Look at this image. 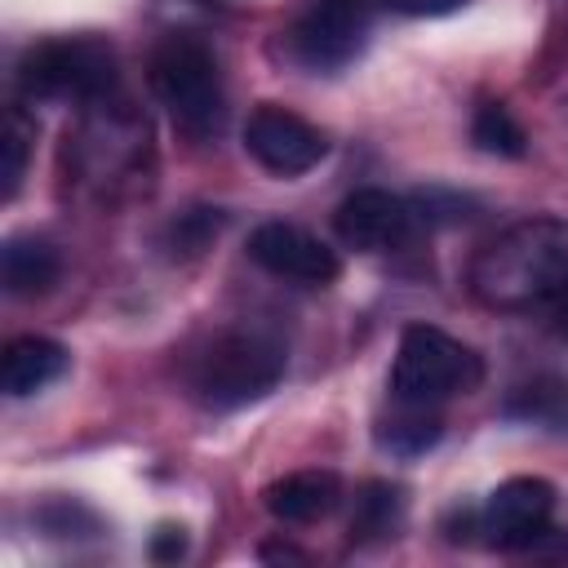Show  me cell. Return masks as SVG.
Here are the masks:
<instances>
[{
	"label": "cell",
	"mask_w": 568,
	"mask_h": 568,
	"mask_svg": "<svg viewBox=\"0 0 568 568\" xmlns=\"http://www.w3.org/2000/svg\"><path fill=\"white\" fill-rule=\"evenodd\" d=\"M151 89L169 111L173 129L186 138H209L222 129L226 98L213 49L200 36H169L151 53Z\"/></svg>",
	"instance_id": "3"
},
{
	"label": "cell",
	"mask_w": 568,
	"mask_h": 568,
	"mask_svg": "<svg viewBox=\"0 0 568 568\" xmlns=\"http://www.w3.org/2000/svg\"><path fill=\"white\" fill-rule=\"evenodd\" d=\"M58 253L36 240V235H13L0 253V280H4V293L9 297H40L58 284Z\"/></svg>",
	"instance_id": "13"
},
{
	"label": "cell",
	"mask_w": 568,
	"mask_h": 568,
	"mask_svg": "<svg viewBox=\"0 0 568 568\" xmlns=\"http://www.w3.org/2000/svg\"><path fill=\"white\" fill-rule=\"evenodd\" d=\"M248 257L275 280H293V284H333L342 271L337 253L320 235L293 222H262L248 235Z\"/></svg>",
	"instance_id": "10"
},
{
	"label": "cell",
	"mask_w": 568,
	"mask_h": 568,
	"mask_svg": "<svg viewBox=\"0 0 568 568\" xmlns=\"http://www.w3.org/2000/svg\"><path fill=\"white\" fill-rule=\"evenodd\" d=\"M333 226H337L342 244H351L359 253H395L413 240L417 213H413V200L390 195L382 186H364L337 204Z\"/></svg>",
	"instance_id": "9"
},
{
	"label": "cell",
	"mask_w": 568,
	"mask_h": 568,
	"mask_svg": "<svg viewBox=\"0 0 568 568\" xmlns=\"http://www.w3.org/2000/svg\"><path fill=\"white\" fill-rule=\"evenodd\" d=\"M288 368L284 342L262 328L217 333L191 364V395L204 408H244L280 386Z\"/></svg>",
	"instance_id": "2"
},
{
	"label": "cell",
	"mask_w": 568,
	"mask_h": 568,
	"mask_svg": "<svg viewBox=\"0 0 568 568\" xmlns=\"http://www.w3.org/2000/svg\"><path fill=\"white\" fill-rule=\"evenodd\" d=\"M18 80L36 102H89L111 89L115 53L102 40H49L22 58Z\"/></svg>",
	"instance_id": "5"
},
{
	"label": "cell",
	"mask_w": 568,
	"mask_h": 568,
	"mask_svg": "<svg viewBox=\"0 0 568 568\" xmlns=\"http://www.w3.org/2000/svg\"><path fill=\"white\" fill-rule=\"evenodd\" d=\"M71 355L62 342L53 337H18L4 346V364H0V386L9 399H27L36 390H44L49 382H58L67 373Z\"/></svg>",
	"instance_id": "12"
},
{
	"label": "cell",
	"mask_w": 568,
	"mask_h": 568,
	"mask_svg": "<svg viewBox=\"0 0 568 568\" xmlns=\"http://www.w3.org/2000/svg\"><path fill=\"white\" fill-rule=\"evenodd\" d=\"M27 142H31V124L22 120V111H9L4 120V133H0V178H4V200L18 195V182H22V169H27Z\"/></svg>",
	"instance_id": "19"
},
{
	"label": "cell",
	"mask_w": 568,
	"mask_h": 568,
	"mask_svg": "<svg viewBox=\"0 0 568 568\" xmlns=\"http://www.w3.org/2000/svg\"><path fill=\"white\" fill-rule=\"evenodd\" d=\"M555 333H559V337L568 342V293H564V297L555 302Z\"/></svg>",
	"instance_id": "23"
},
{
	"label": "cell",
	"mask_w": 568,
	"mask_h": 568,
	"mask_svg": "<svg viewBox=\"0 0 568 568\" xmlns=\"http://www.w3.org/2000/svg\"><path fill=\"white\" fill-rule=\"evenodd\" d=\"M466 209H470L466 195H453V191H439V186L413 195V213H417V222H430V226H435V222H462Z\"/></svg>",
	"instance_id": "20"
},
{
	"label": "cell",
	"mask_w": 568,
	"mask_h": 568,
	"mask_svg": "<svg viewBox=\"0 0 568 568\" xmlns=\"http://www.w3.org/2000/svg\"><path fill=\"white\" fill-rule=\"evenodd\" d=\"M222 222H226L222 209H186V213H178V217L169 222L164 248H169L173 257H195V253H204V248L213 244V235L222 231Z\"/></svg>",
	"instance_id": "18"
},
{
	"label": "cell",
	"mask_w": 568,
	"mask_h": 568,
	"mask_svg": "<svg viewBox=\"0 0 568 568\" xmlns=\"http://www.w3.org/2000/svg\"><path fill=\"white\" fill-rule=\"evenodd\" d=\"M186 550V537H182V528H173V524H164L155 537H151V555L155 559H178Z\"/></svg>",
	"instance_id": "22"
},
{
	"label": "cell",
	"mask_w": 568,
	"mask_h": 568,
	"mask_svg": "<svg viewBox=\"0 0 568 568\" xmlns=\"http://www.w3.org/2000/svg\"><path fill=\"white\" fill-rule=\"evenodd\" d=\"M466 284L488 311H541L568 293V222L524 217L497 231L470 262Z\"/></svg>",
	"instance_id": "1"
},
{
	"label": "cell",
	"mask_w": 568,
	"mask_h": 568,
	"mask_svg": "<svg viewBox=\"0 0 568 568\" xmlns=\"http://www.w3.org/2000/svg\"><path fill=\"white\" fill-rule=\"evenodd\" d=\"M404 519V493L386 479H368L355 493V510H351V541H386L395 537Z\"/></svg>",
	"instance_id": "15"
},
{
	"label": "cell",
	"mask_w": 568,
	"mask_h": 568,
	"mask_svg": "<svg viewBox=\"0 0 568 568\" xmlns=\"http://www.w3.org/2000/svg\"><path fill=\"white\" fill-rule=\"evenodd\" d=\"M377 0H315L293 27V58L311 71H342L359 58Z\"/></svg>",
	"instance_id": "6"
},
{
	"label": "cell",
	"mask_w": 568,
	"mask_h": 568,
	"mask_svg": "<svg viewBox=\"0 0 568 568\" xmlns=\"http://www.w3.org/2000/svg\"><path fill=\"white\" fill-rule=\"evenodd\" d=\"M555 515V488L537 475H515L493 488V497L479 510V532L497 550H532L550 532Z\"/></svg>",
	"instance_id": "7"
},
{
	"label": "cell",
	"mask_w": 568,
	"mask_h": 568,
	"mask_svg": "<svg viewBox=\"0 0 568 568\" xmlns=\"http://www.w3.org/2000/svg\"><path fill=\"white\" fill-rule=\"evenodd\" d=\"M342 501V479L333 470H293L275 484H266L262 506L280 519V524H315L324 515H333Z\"/></svg>",
	"instance_id": "11"
},
{
	"label": "cell",
	"mask_w": 568,
	"mask_h": 568,
	"mask_svg": "<svg viewBox=\"0 0 568 568\" xmlns=\"http://www.w3.org/2000/svg\"><path fill=\"white\" fill-rule=\"evenodd\" d=\"M470 138H475L479 151L506 155V160H519L528 151V138H524V129H519V120L510 115L506 102H484L470 120Z\"/></svg>",
	"instance_id": "17"
},
{
	"label": "cell",
	"mask_w": 568,
	"mask_h": 568,
	"mask_svg": "<svg viewBox=\"0 0 568 568\" xmlns=\"http://www.w3.org/2000/svg\"><path fill=\"white\" fill-rule=\"evenodd\" d=\"M484 382V359L430 324H408L390 364V395L395 404L435 408L453 395H470Z\"/></svg>",
	"instance_id": "4"
},
{
	"label": "cell",
	"mask_w": 568,
	"mask_h": 568,
	"mask_svg": "<svg viewBox=\"0 0 568 568\" xmlns=\"http://www.w3.org/2000/svg\"><path fill=\"white\" fill-rule=\"evenodd\" d=\"M377 4L390 13H404V18H439V13L462 9L466 0H377Z\"/></svg>",
	"instance_id": "21"
},
{
	"label": "cell",
	"mask_w": 568,
	"mask_h": 568,
	"mask_svg": "<svg viewBox=\"0 0 568 568\" xmlns=\"http://www.w3.org/2000/svg\"><path fill=\"white\" fill-rule=\"evenodd\" d=\"M244 151L266 169V173H280V178H297L306 169H315L324 155H328V142L315 124H306L297 111H284L275 102L257 106L244 124Z\"/></svg>",
	"instance_id": "8"
},
{
	"label": "cell",
	"mask_w": 568,
	"mask_h": 568,
	"mask_svg": "<svg viewBox=\"0 0 568 568\" xmlns=\"http://www.w3.org/2000/svg\"><path fill=\"white\" fill-rule=\"evenodd\" d=\"M377 448L390 457H422L444 439V422L435 408H417V404H399V413L382 417L373 430Z\"/></svg>",
	"instance_id": "14"
},
{
	"label": "cell",
	"mask_w": 568,
	"mask_h": 568,
	"mask_svg": "<svg viewBox=\"0 0 568 568\" xmlns=\"http://www.w3.org/2000/svg\"><path fill=\"white\" fill-rule=\"evenodd\" d=\"M501 413L568 435V377H537V382L519 386V390L506 399Z\"/></svg>",
	"instance_id": "16"
}]
</instances>
